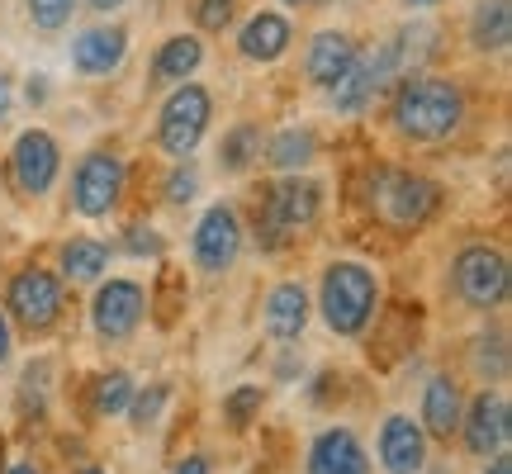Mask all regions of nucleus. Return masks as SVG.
Here are the masks:
<instances>
[{
	"label": "nucleus",
	"mask_w": 512,
	"mask_h": 474,
	"mask_svg": "<svg viewBox=\"0 0 512 474\" xmlns=\"http://www.w3.org/2000/svg\"><path fill=\"white\" fill-rule=\"evenodd\" d=\"M441 190L432 181H422L413 171H380L375 176V209L394 228H418L432 209H437Z\"/></svg>",
	"instance_id": "4"
},
{
	"label": "nucleus",
	"mask_w": 512,
	"mask_h": 474,
	"mask_svg": "<svg viewBox=\"0 0 512 474\" xmlns=\"http://www.w3.org/2000/svg\"><path fill=\"white\" fill-rule=\"evenodd\" d=\"M81 474H100V470H81Z\"/></svg>",
	"instance_id": "40"
},
{
	"label": "nucleus",
	"mask_w": 512,
	"mask_h": 474,
	"mask_svg": "<svg viewBox=\"0 0 512 474\" xmlns=\"http://www.w3.org/2000/svg\"><path fill=\"white\" fill-rule=\"evenodd\" d=\"M95 10H119V5H124V0H91Z\"/></svg>",
	"instance_id": "36"
},
{
	"label": "nucleus",
	"mask_w": 512,
	"mask_h": 474,
	"mask_svg": "<svg viewBox=\"0 0 512 474\" xmlns=\"http://www.w3.org/2000/svg\"><path fill=\"white\" fill-rule=\"evenodd\" d=\"M57 162H62V152H57L53 133H43V128L19 133L15 152H10V176H15V190L19 195H48L53 181H57Z\"/></svg>",
	"instance_id": "8"
},
{
	"label": "nucleus",
	"mask_w": 512,
	"mask_h": 474,
	"mask_svg": "<svg viewBox=\"0 0 512 474\" xmlns=\"http://www.w3.org/2000/svg\"><path fill=\"white\" fill-rule=\"evenodd\" d=\"M309 474H370V460L347 427H332L309 446Z\"/></svg>",
	"instance_id": "14"
},
{
	"label": "nucleus",
	"mask_w": 512,
	"mask_h": 474,
	"mask_svg": "<svg viewBox=\"0 0 512 474\" xmlns=\"http://www.w3.org/2000/svg\"><path fill=\"white\" fill-rule=\"evenodd\" d=\"M128 399H133V380H128L124 370H110V375H100V380H95V413H100V418L124 413Z\"/></svg>",
	"instance_id": "24"
},
{
	"label": "nucleus",
	"mask_w": 512,
	"mask_h": 474,
	"mask_svg": "<svg viewBox=\"0 0 512 474\" xmlns=\"http://www.w3.org/2000/svg\"><path fill=\"white\" fill-rule=\"evenodd\" d=\"M124 53H128V34L119 29V24H95V29H86V34H76V43H72L76 72H86V76L119 72Z\"/></svg>",
	"instance_id": "13"
},
{
	"label": "nucleus",
	"mask_w": 512,
	"mask_h": 474,
	"mask_svg": "<svg viewBox=\"0 0 512 474\" xmlns=\"http://www.w3.org/2000/svg\"><path fill=\"white\" fill-rule=\"evenodd\" d=\"M389 124L413 143H441L465 124V91L446 76H408L394 91Z\"/></svg>",
	"instance_id": "1"
},
{
	"label": "nucleus",
	"mask_w": 512,
	"mask_h": 474,
	"mask_svg": "<svg viewBox=\"0 0 512 474\" xmlns=\"http://www.w3.org/2000/svg\"><path fill=\"white\" fill-rule=\"evenodd\" d=\"M456 290L470 309H498L508 294V256L498 247H465L456 256Z\"/></svg>",
	"instance_id": "5"
},
{
	"label": "nucleus",
	"mask_w": 512,
	"mask_h": 474,
	"mask_svg": "<svg viewBox=\"0 0 512 474\" xmlns=\"http://www.w3.org/2000/svg\"><path fill=\"white\" fill-rule=\"evenodd\" d=\"M304 328H309V294H304V285H294V280L275 285L266 294V332L275 342H294Z\"/></svg>",
	"instance_id": "16"
},
{
	"label": "nucleus",
	"mask_w": 512,
	"mask_h": 474,
	"mask_svg": "<svg viewBox=\"0 0 512 474\" xmlns=\"http://www.w3.org/2000/svg\"><path fill=\"white\" fill-rule=\"evenodd\" d=\"M204 62V43L200 38H166L162 48H157V62H152V72H157V81H190L195 76V67Z\"/></svg>",
	"instance_id": "20"
},
{
	"label": "nucleus",
	"mask_w": 512,
	"mask_h": 474,
	"mask_svg": "<svg viewBox=\"0 0 512 474\" xmlns=\"http://www.w3.org/2000/svg\"><path fill=\"white\" fill-rule=\"evenodd\" d=\"M403 5H413V10H427V5H437V0H403Z\"/></svg>",
	"instance_id": "38"
},
{
	"label": "nucleus",
	"mask_w": 512,
	"mask_h": 474,
	"mask_svg": "<svg viewBox=\"0 0 512 474\" xmlns=\"http://www.w3.org/2000/svg\"><path fill=\"white\" fill-rule=\"evenodd\" d=\"M5 474H38V470H34V465H10Z\"/></svg>",
	"instance_id": "37"
},
{
	"label": "nucleus",
	"mask_w": 512,
	"mask_h": 474,
	"mask_svg": "<svg viewBox=\"0 0 512 474\" xmlns=\"http://www.w3.org/2000/svg\"><path fill=\"white\" fill-rule=\"evenodd\" d=\"M465 427V446L475 456H498L508 446V399L503 394H479L470 403V413H460Z\"/></svg>",
	"instance_id": "11"
},
{
	"label": "nucleus",
	"mask_w": 512,
	"mask_h": 474,
	"mask_svg": "<svg viewBox=\"0 0 512 474\" xmlns=\"http://www.w3.org/2000/svg\"><path fill=\"white\" fill-rule=\"evenodd\" d=\"M43 86H48V81H43V76H34V81H29V105H43Z\"/></svg>",
	"instance_id": "33"
},
{
	"label": "nucleus",
	"mask_w": 512,
	"mask_h": 474,
	"mask_svg": "<svg viewBox=\"0 0 512 474\" xmlns=\"http://www.w3.org/2000/svg\"><path fill=\"white\" fill-rule=\"evenodd\" d=\"M313 152H318V138H313L309 128H285V133H275L271 162L280 171H299V166L313 162Z\"/></svg>",
	"instance_id": "22"
},
{
	"label": "nucleus",
	"mask_w": 512,
	"mask_h": 474,
	"mask_svg": "<svg viewBox=\"0 0 512 474\" xmlns=\"http://www.w3.org/2000/svg\"><path fill=\"white\" fill-rule=\"evenodd\" d=\"M209 114H214V100H209L204 86H195V81L176 86V91L166 95L162 119H157V138H162V147L171 152V157H190V152L200 147L204 128H209Z\"/></svg>",
	"instance_id": "3"
},
{
	"label": "nucleus",
	"mask_w": 512,
	"mask_h": 474,
	"mask_svg": "<svg viewBox=\"0 0 512 474\" xmlns=\"http://www.w3.org/2000/svg\"><path fill=\"white\" fill-rule=\"evenodd\" d=\"M195 185H200V176H195V171L181 162L176 171H171V181H166V200H171V204H185L190 195H195Z\"/></svg>",
	"instance_id": "29"
},
{
	"label": "nucleus",
	"mask_w": 512,
	"mask_h": 474,
	"mask_svg": "<svg viewBox=\"0 0 512 474\" xmlns=\"http://www.w3.org/2000/svg\"><path fill=\"white\" fill-rule=\"evenodd\" d=\"M128 252L133 256H162V237L138 223V228H128Z\"/></svg>",
	"instance_id": "30"
},
{
	"label": "nucleus",
	"mask_w": 512,
	"mask_h": 474,
	"mask_svg": "<svg viewBox=\"0 0 512 474\" xmlns=\"http://www.w3.org/2000/svg\"><path fill=\"white\" fill-rule=\"evenodd\" d=\"M375 304H380V285L366 266H356V261L328 266V275H323V323L337 337L366 332L370 318H375Z\"/></svg>",
	"instance_id": "2"
},
{
	"label": "nucleus",
	"mask_w": 512,
	"mask_h": 474,
	"mask_svg": "<svg viewBox=\"0 0 512 474\" xmlns=\"http://www.w3.org/2000/svg\"><path fill=\"white\" fill-rule=\"evenodd\" d=\"M460 384L451 375H437V380H427L422 389V432H432V437L451 441V432H460Z\"/></svg>",
	"instance_id": "18"
},
{
	"label": "nucleus",
	"mask_w": 512,
	"mask_h": 474,
	"mask_svg": "<svg viewBox=\"0 0 512 474\" xmlns=\"http://www.w3.org/2000/svg\"><path fill=\"white\" fill-rule=\"evenodd\" d=\"M285 5H309V0H285Z\"/></svg>",
	"instance_id": "39"
},
{
	"label": "nucleus",
	"mask_w": 512,
	"mask_h": 474,
	"mask_svg": "<svg viewBox=\"0 0 512 474\" xmlns=\"http://www.w3.org/2000/svg\"><path fill=\"white\" fill-rule=\"evenodd\" d=\"M10 100H15V95H10V76L0 72V114L10 110Z\"/></svg>",
	"instance_id": "34"
},
{
	"label": "nucleus",
	"mask_w": 512,
	"mask_h": 474,
	"mask_svg": "<svg viewBox=\"0 0 512 474\" xmlns=\"http://www.w3.org/2000/svg\"><path fill=\"white\" fill-rule=\"evenodd\" d=\"M256 152H261V128H256V124H238L228 138H223L219 162L228 166V171H247V166L256 162Z\"/></svg>",
	"instance_id": "23"
},
{
	"label": "nucleus",
	"mask_w": 512,
	"mask_h": 474,
	"mask_svg": "<svg viewBox=\"0 0 512 474\" xmlns=\"http://www.w3.org/2000/svg\"><path fill=\"white\" fill-rule=\"evenodd\" d=\"M351 62H356V43H351V34L323 29V34H313V43H309L304 72H309L313 86H337V76L347 72Z\"/></svg>",
	"instance_id": "15"
},
{
	"label": "nucleus",
	"mask_w": 512,
	"mask_h": 474,
	"mask_svg": "<svg viewBox=\"0 0 512 474\" xmlns=\"http://www.w3.org/2000/svg\"><path fill=\"white\" fill-rule=\"evenodd\" d=\"M223 413H228V422H233V427H247V422L261 413V389H256V384L233 389V394H228V403H223Z\"/></svg>",
	"instance_id": "26"
},
{
	"label": "nucleus",
	"mask_w": 512,
	"mask_h": 474,
	"mask_svg": "<svg viewBox=\"0 0 512 474\" xmlns=\"http://www.w3.org/2000/svg\"><path fill=\"white\" fill-rule=\"evenodd\" d=\"M72 5L76 0H29V19H34V29H43V34H57L72 19Z\"/></svg>",
	"instance_id": "25"
},
{
	"label": "nucleus",
	"mask_w": 512,
	"mask_h": 474,
	"mask_svg": "<svg viewBox=\"0 0 512 474\" xmlns=\"http://www.w3.org/2000/svg\"><path fill=\"white\" fill-rule=\"evenodd\" d=\"M143 313H147V294L138 280H110L105 290L95 294V332L100 337H110V342H119V337H128V332L143 323Z\"/></svg>",
	"instance_id": "10"
},
{
	"label": "nucleus",
	"mask_w": 512,
	"mask_h": 474,
	"mask_svg": "<svg viewBox=\"0 0 512 474\" xmlns=\"http://www.w3.org/2000/svg\"><path fill=\"white\" fill-rule=\"evenodd\" d=\"M238 48H242L247 62H275V57H285V48H290V19L275 15V10L252 15L247 24H242Z\"/></svg>",
	"instance_id": "17"
},
{
	"label": "nucleus",
	"mask_w": 512,
	"mask_h": 474,
	"mask_svg": "<svg viewBox=\"0 0 512 474\" xmlns=\"http://www.w3.org/2000/svg\"><path fill=\"white\" fill-rule=\"evenodd\" d=\"M233 5H238V0H200V5H195L200 29H223V24L233 19Z\"/></svg>",
	"instance_id": "27"
},
{
	"label": "nucleus",
	"mask_w": 512,
	"mask_h": 474,
	"mask_svg": "<svg viewBox=\"0 0 512 474\" xmlns=\"http://www.w3.org/2000/svg\"><path fill=\"white\" fill-rule=\"evenodd\" d=\"M484 474H512V460H508V456H498V460H494V465H489V470H484Z\"/></svg>",
	"instance_id": "35"
},
{
	"label": "nucleus",
	"mask_w": 512,
	"mask_h": 474,
	"mask_svg": "<svg viewBox=\"0 0 512 474\" xmlns=\"http://www.w3.org/2000/svg\"><path fill=\"white\" fill-rule=\"evenodd\" d=\"M512 38V10L508 0H479L475 19H470V43L479 53H503Z\"/></svg>",
	"instance_id": "19"
},
{
	"label": "nucleus",
	"mask_w": 512,
	"mask_h": 474,
	"mask_svg": "<svg viewBox=\"0 0 512 474\" xmlns=\"http://www.w3.org/2000/svg\"><path fill=\"white\" fill-rule=\"evenodd\" d=\"M5 309L15 313L29 332H48L57 318H62V280H57L53 271H38V266L19 271L15 280H10Z\"/></svg>",
	"instance_id": "6"
},
{
	"label": "nucleus",
	"mask_w": 512,
	"mask_h": 474,
	"mask_svg": "<svg viewBox=\"0 0 512 474\" xmlns=\"http://www.w3.org/2000/svg\"><path fill=\"white\" fill-rule=\"evenodd\" d=\"M10 361V323H5V313H0V365Z\"/></svg>",
	"instance_id": "32"
},
{
	"label": "nucleus",
	"mask_w": 512,
	"mask_h": 474,
	"mask_svg": "<svg viewBox=\"0 0 512 474\" xmlns=\"http://www.w3.org/2000/svg\"><path fill=\"white\" fill-rule=\"evenodd\" d=\"M105 266H110V247H105V242H95V237H72V242L62 247V271L72 275L76 285L100 280Z\"/></svg>",
	"instance_id": "21"
},
{
	"label": "nucleus",
	"mask_w": 512,
	"mask_h": 474,
	"mask_svg": "<svg viewBox=\"0 0 512 474\" xmlns=\"http://www.w3.org/2000/svg\"><path fill=\"white\" fill-rule=\"evenodd\" d=\"M162 403H166V389L157 384V389H147V394H138V399H128V408H133V422L138 427H147V422L162 413Z\"/></svg>",
	"instance_id": "28"
},
{
	"label": "nucleus",
	"mask_w": 512,
	"mask_h": 474,
	"mask_svg": "<svg viewBox=\"0 0 512 474\" xmlns=\"http://www.w3.org/2000/svg\"><path fill=\"white\" fill-rule=\"evenodd\" d=\"M119 195H124V162L114 152H91L86 162L76 166V181H72L76 214L105 219L114 204H119Z\"/></svg>",
	"instance_id": "7"
},
{
	"label": "nucleus",
	"mask_w": 512,
	"mask_h": 474,
	"mask_svg": "<svg viewBox=\"0 0 512 474\" xmlns=\"http://www.w3.org/2000/svg\"><path fill=\"white\" fill-rule=\"evenodd\" d=\"M238 247H242V223L228 204H214L204 209V219L195 223V261L200 271L209 275H223L233 261H238Z\"/></svg>",
	"instance_id": "9"
},
{
	"label": "nucleus",
	"mask_w": 512,
	"mask_h": 474,
	"mask_svg": "<svg viewBox=\"0 0 512 474\" xmlns=\"http://www.w3.org/2000/svg\"><path fill=\"white\" fill-rule=\"evenodd\" d=\"M176 474H209V460H204V456H185L181 465H176Z\"/></svg>",
	"instance_id": "31"
},
{
	"label": "nucleus",
	"mask_w": 512,
	"mask_h": 474,
	"mask_svg": "<svg viewBox=\"0 0 512 474\" xmlns=\"http://www.w3.org/2000/svg\"><path fill=\"white\" fill-rule=\"evenodd\" d=\"M380 465L389 474H418L427 465V437L413 418H394L380 427Z\"/></svg>",
	"instance_id": "12"
}]
</instances>
